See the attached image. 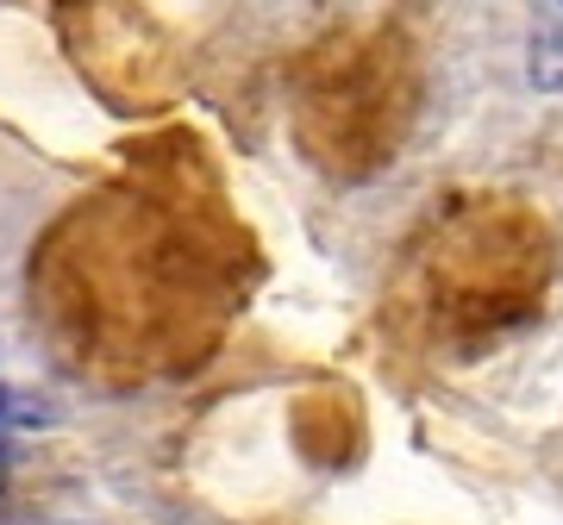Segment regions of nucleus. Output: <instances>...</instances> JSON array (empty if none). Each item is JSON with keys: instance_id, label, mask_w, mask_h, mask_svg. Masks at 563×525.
<instances>
[{"instance_id": "obj_2", "label": "nucleus", "mask_w": 563, "mask_h": 525, "mask_svg": "<svg viewBox=\"0 0 563 525\" xmlns=\"http://www.w3.org/2000/svg\"><path fill=\"white\" fill-rule=\"evenodd\" d=\"M558 7H563V0H558Z\"/></svg>"}, {"instance_id": "obj_1", "label": "nucleus", "mask_w": 563, "mask_h": 525, "mask_svg": "<svg viewBox=\"0 0 563 525\" xmlns=\"http://www.w3.org/2000/svg\"><path fill=\"white\" fill-rule=\"evenodd\" d=\"M20 406H25L20 394H7V388H0V420H20Z\"/></svg>"}]
</instances>
